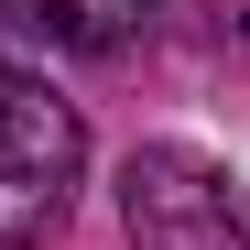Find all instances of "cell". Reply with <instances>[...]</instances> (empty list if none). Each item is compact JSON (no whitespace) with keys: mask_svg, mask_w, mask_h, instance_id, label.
<instances>
[{"mask_svg":"<svg viewBox=\"0 0 250 250\" xmlns=\"http://www.w3.org/2000/svg\"><path fill=\"white\" fill-rule=\"evenodd\" d=\"M76 174H87V120L44 76L0 65V239L11 250L55 239L65 207H76Z\"/></svg>","mask_w":250,"mask_h":250,"instance_id":"6da1fadb","label":"cell"},{"mask_svg":"<svg viewBox=\"0 0 250 250\" xmlns=\"http://www.w3.org/2000/svg\"><path fill=\"white\" fill-rule=\"evenodd\" d=\"M120 218H131L142 250H250L239 196L207 174L196 152H131V174H120Z\"/></svg>","mask_w":250,"mask_h":250,"instance_id":"7a4b0ae2","label":"cell"},{"mask_svg":"<svg viewBox=\"0 0 250 250\" xmlns=\"http://www.w3.org/2000/svg\"><path fill=\"white\" fill-rule=\"evenodd\" d=\"M0 22L44 33V44H65V55H120L152 22V0H0Z\"/></svg>","mask_w":250,"mask_h":250,"instance_id":"3957f363","label":"cell"}]
</instances>
